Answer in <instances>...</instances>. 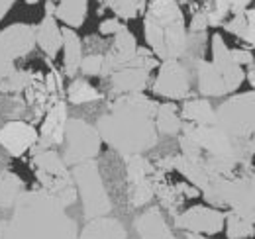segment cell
Here are the masks:
<instances>
[{"label":"cell","mask_w":255,"mask_h":239,"mask_svg":"<svg viewBox=\"0 0 255 239\" xmlns=\"http://www.w3.org/2000/svg\"><path fill=\"white\" fill-rule=\"evenodd\" d=\"M89 0H57L55 18L61 20L67 28H81L87 20Z\"/></svg>","instance_id":"26"},{"label":"cell","mask_w":255,"mask_h":239,"mask_svg":"<svg viewBox=\"0 0 255 239\" xmlns=\"http://www.w3.org/2000/svg\"><path fill=\"white\" fill-rule=\"evenodd\" d=\"M246 77H248V83H250L255 90V63L250 65V71H248V75H246Z\"/></svg>","instance_id":"41"},{"label":"cell","mask_w":255,"mask_h":239,"mask_svg":"<svg viewBox=\"0 0 255 239\" xmlns=\"http://www.w3.org/2000/svg\"><path fill=\"white\" fill-rule=\"evenodd\" d=\"M210 26H208V16L204 8H194L192 10V20L189 26V33H206Z\"/></svg>","instance_id":"36"},{"label":"cell","mask_w":255,"mask_h":239,"mask_svg":"<svg viewBox=\"0 0 255 239\" xmlns=\"http://www.w3.org/2000/svg\"><path fill=\"white\" fill-rule=\"evenodd\" d=\"M157 102L137 94H120L108 104V112L96 121V129L110 149L120 155H143L157 145L159 131L155 127Z\"/></svg>","instance_id":"1"},{"label":"cell","mask_w":255,"mask_h":239,"mask_svg":"<svg viewBox=\"0 0 255 239\" xmlns=\"http://www.w3.org/2000/svg\"><path fill=\"white\" fill-rule=\"evenodd\" d=\"M175 228L183 230L187 234H198V236H216L224 230L226 224V212L212 206H192L185 212L177 214Z\"/></svg>","instance_id":"12"},{"label":"cell","mask_w":255,"mask_h":239,"mask_svg":"<svg viewBox=\"0 0 255 239\" xmlns=\"http://www.w3.org/2000/svg\"><path fill=\"white\" fill-rule=\"evenodd\" d=\"M67 104L63 100H57L47 116L41 123L39 129V139H37V149L33 147V151L39 149H51L53 145H63V135H65V123H67Z\"/></svg>","instance_id":"16"},{"label":"cell","mask_w":255,"mask_h":239,"mask_svg":"<svg viewBox=\"0 0 255 239\" xmlns=\"http://www.w3.org/2000/svg\"><path fill=\"white\" fill-rule=\"evenodd\" d=\"M248 149H250V153L252 155H255V133L248 139Z\"/></svg>","instance_id":"42"},{"label":"cell","mask_w":255,"mask_h":239,"mask_svg":"<svg viewBox=\"0 0 255 239\" xmlns=\"http://www.w3.org/2000/svg\"><path fill=\"white\" fill-rule=\"evenodd\" d=\"M35 177L41 182V188L49 192L53 198H57L65 208L73 206L77 202V186L73 175L69 173V167L63 163V157L55 149H39L33 151L32 157Z\"/></svg>","instance_id":"6"},{"label":"cell","mask_w":255,"mask_h":239,"mask_svg":"<svg viewBox=\"0 0 255 239\" xmlns=\"http://www.w3.org/2000/svg\"><path fill=\"white\" fill-rule=\"evenodd\" d=\"M35 43L51 59L63 47V31L55 18V2H45V16L35 26Z\"/></svg>","instance_id":"15"},{"label":"cell","mask_w":255,"mask_h":239,"mask_svg":"<svg viewBox=\"0 0 255 239\" xmlns=\"http://www.w3.org/2000/svg\"><path fill=\"white\" fill-rule=\"evenodd\" d=\"M45 2H57V0H45Z\"/></svg>","instance_id":"48"},{"label":"cell","mask_w":255,"mask_h":239,"mask_svg":"<svg viewBox=\"0 0 255 239\" xmlns=\"http://www.w3.org/2000/svg\"><path fill=\"white\" fill-rule=\"evenodd\" d=\"M16 4V0H0V22L4 20V16L12 10V6Z\"/></svg>","instance_id":"40"},{"label":"cell","mask_w":255,"mask_h":239,"mask_svg":"<svg viewBox=\"0 0 255 239\" xmlns=\"http://www.w3.org/2000/svg\"><path fill=\"white\" fill-rule=\"evenodd\" d=\"M202 196L208 206L230 208V212L255 224V169L252 163L240 167L230 177H218L202 190Z\"/></svg>","instance_id":"5"},{"label":"cell","mask_w":255,"mask_h":239,"mask_svg":"<svg viewBox=\"0 0 255 239\" xmlns=\"http://www.w3.org/2000/svg\"><path fill=\"white\" fill-rule=\"evenodd\" d=\"M0 41L12 59H22L30 55L35 47V26L30 24H10L0 30Z\"/></svg>","instance_id":"17"},{"label":"cell","mask_w":255,"mask_h":239,"mask_svg":"<svg viewBox=\"0 0 255 239\" xmlns=\"http://www.w3.org/2000/svg\"><path fill=\"white\" fill-rule=\"evenodd\" d=\"M232 51V57L234 61L240 65V67H244V65H252L255 61L254 53L250 51V49H240V47H236V49H230Z\"/></svg>","instance_id":"39"},{"label":"cell","mask_w":255,"mask_h":239,"mask_svg":"<svg viewBox=\"0 0 255 239\" xmlns=\"http://www.w3.org/2000/svg\"><path fill=\"white\" fill-rule=\"evenodd\" d=\"M252 2L254 0H210L208 4L198 6V8L206 10L208 26L210 28H218V26L226 24V20H230V16H236V14L244 12V10H248Z\"/></svg>","instance_id":"22"},{"label":"cell","mask_w":255,"mask_h":239,"mask_svg":"<svg viewBox=\"0 0 255 239\" xmlns=\"http://www.w3.org/2000/svg\"><path fill=\"white\" fill-rule=\"evenodd\" d=\"M63 163L67 167H77L87 161H95L102 149V137L96 125L87 120L69 118L65 123L63 135Z\"/></svg>","instance_id":"10"},{"label":"cell","mask_w":255,"mask_h":239,"mask_svg":"<svg viewBox=\"0 0 255 239\" xmlns=\"http://www.w3.org/2000/svg\"><path fill=\"white\" fill-rule=\"evenodd\" d=\"M4 232H6V222H0V239L4 238Z\"/></svg>","instance_id":"45"},{"label":"cell","mask_w":255,"mask_h":239,"mask_svg":"<svg viewBox=\"0 0 255 239\" xmlns=\"http://www.w3.org/2000/svg\"><path fill=\"white\" fill-rule=\"evenodd\" d=\"M143 33L151 53L163 63L185 59L189 28L177 0H151L143 14Z\"/></svg>","instance_id":"3"},{"label":"cell","mask_w":255,"mask_h":239,"mask_svg":"<svg viewBox=\"0 0 255 239\" xmlns=\"http://www.w3.org/2000/svg\"><path fill=\"white\" fill-rule=\"evenodd\" d=\"M191 67L192 73H194V79H196L198 92L202 94V98H220V96L230 94L224 79L218 75V71L214 69L212 61L196 59Z\"/></svg>","instance_id":"19"},{"label":"cell","mask_w":255,"mask_h":239,"mask_svg":"<svg viewBox=\"0 0 255 239\" xmlns=\"http://www.w3.org/2000/svg\"><path fill=\"white\" fill-rule=\"evenodd\" d=\"M37 139H39V131L32 123L22 120L6 121L0 127V147L12 157H22L26 151L33 149L37 145Z\"/></svg>","instance_id":"13"},{"label":"cell","mask_w":255,"mask_h":239,"mask_svg":"<svg viewBox=\"0 0 255 239\" xmlns=\"http://www.w3.org/2000/svg\"><path fill=\"white\" fill-rule=\"evenodd\" d=\"M214 123L236 139L248 141L255 133V90L228 96L214 108Z\"/></svg>","instance_id":"7"},{"label":"cell","mask_w":255,"mask_h":239,"mask_svg":"<svg viewBox=\"0 0 255 239\" xmlns=\"http://www.w3.org/2000/svg\"><path fill=\"white\" fill-rule=\"evenodd\" d=\"M77 192L83 200V214L87 220H95L108 216L112 212V200L104 186V180L100 175V167L96 161H87L71 171Z\"/></svg>","instance_id":"8"},{"label":"cell","mask_w":255,"mask_h":239,"mask_svg":"<svg viewBox=\"0 0 255 239\" xmlns=\"http://www.w3.org/2000/svg\"><path fill=\"white\" fill-rule=\"evenodd\" d=\"M102 4H104V6H102V10H104V8H110V6L114 4V0H102Z\"/></svg>","instance_id":"46"},{"label":"cell","mask_w":255,"mask_h":239,"mask_svg":"<svg viewBox=\"0 0 255 239\" xmlns=\"http://www.w3.org/2000/svg\"><path fill=\"white\" fill-rule=\"evenodd\" d=\"M124 26H126V24L114 16V18H106V20H102L100 26H98V31H100V35H116Z\"/></svg>","instance_id":"37"},{"label":"cell","mask_w":255,"mask_h":239,"mask_svg":"<svg viewBox=\"0 0 255 239\" xmlns=\"http://www.w3.org/2000/svg\"><path fill=\"white\" fill-rule=\"evenodd\" d=\"M126 163V180L128 184H141V182H149L151 177L155 175V165L143 157V155H126L124 157Z\"/></svg>","instance_id":"28"},{"label":"cell","mask_w":255,"mask_h":239,"mask_svg":"<svg viewBox=\"0 0 255 239\" xmlns=\"http://www.w3.org/2000/svg\"><path fill=\"white\" fill-rule=\"evenodd\" d=\"M133 228L139 239H177L169 228L161 208H145L133 220Z\"/></svg>","instance_id":"20"},{"label":"cell","mask_w":255,"mask_h":239,"mask_svg":"<svg viewBox=\"0 0 255 239\" xmlns=\"http://www.w3.org/2000/svg\"><path fill=\"white\" fill-rule=\"evenodd\" d=\"M2 239H79V226L49 192L26 190L12 208Z\"/></svg>","instance_id":"2"},{"label":"cell","mask_w":255,"mask_h":239,"mask_svg":"<svg viewBox=\"0 0 255 239\" xmlns=\"http://www.w3.org/2000/svg\"><path fill=\"white\" fill-rule=\"evenodd\" d=\"M32 85V75L28 71H14L4 81H0V92H20Z\"/></svg>","instance_id":"34"},{"label":"cell","mask_w":255,"mask_h":239,"mask_svg":"<svg viewBox=\"0 0 255 239\" xmlns=\"http://www.w3.org/2000/svg\"><path fill=\"white\" fill-rule=\"evenodd\" d=\"M104 67V53H87L81 61V73L85 77H100Z\"/></svg>","instance_id":"35"},{"label":"cell","mask_w":255,"mask_h":239,"mask_svg":"<svg viewBox=\"0 0 255 239\" xmlns=\"http://www.w3.org/2000/svg\"><path fill=\"white\" fill-rule=\"evenodd\" d=\"M226 236L228 239H250L255 236V224L244 220L234 212H226Z\"/></svg>","instance_id":"31"},{"label":"cell","mask_w":255,"mask_h":239,"mask_svg":"<svg viewBox=\"0 0 255 239\" xmlns=\"http://www.w3.org/2000/svg\"><path fill=\"white\" fill-rule=\"evenodd\" d=\"M102 98V94L98 92V90L89 83V81H85V79H75L71 85H69V89H67V100L71 102V104H89V102H96V100H100Z\"/></svg>","instance_id":"30"},{"label":"cell","mask_w":255,"mask_h":239,"mask_svg":"<svg viewBox=\"0 0 255 239\" xmlns=\"http://www.w3.org/2000/svg\"><path fill=\"white\" fill-rule=\"evenodd\" d=\"M224 30L255 47V8H248V10L232 16L224 24Z\"/></svg>","instance_id":"27"},{"label":"cell","mask_w":255,"mask_h":239,"mask_svg":"<svg viewBox=\"0 0 255 239\" xmlns=\"http://www.w3.org/2000/svg\"><path fill=\"white\" fill-rule=\"evenodd\" d=\"M159 67V59L151 53V49L137 47V53L129 61L118 65L108 77V89L112 94H137L147 89L151 83V71Z\"/></svg>","instance_id":"9"},{"label":"cell","mask_w":255,"mask_h":239,"mask_svg":"<svg viewBox=\"0 0 255 239\" xmlns=\"http://www.w3.org/2000/svg\"><path fill=\"white\" fill-rule=\"evenodd\" d=\"M183 118H181V110L177 108V104L173 102H163L157 106L155 112V127L161 135H169V137H177L183 131Z\"/></svg>","instance_id":"25"},{"label":"cell","mask_w":255,"mask_h":239,"mask_svg":"<svg viewBox=\"0 0 255 239\" xmlns=\"http://www.w3.org/2000/svg\"><path fill=\"white\" fill-rule=\"evenodd\" d=\"M185 239H208V236H198V234H187Z\"/></svg>","instance_id":"43"},{"label":"cell","mask_w":255,"mask_h":239,"mask_svg":"<svg viewBox=\"0 0 255 239\" xmlns=\"http://www.w3.org/2000/svg\"><path fill=\"white\" fill-rule=\"evenodd\" d=\"M155 196L153 184L149 182H141V184H128V206L129 208H141L145 204H149Z\"/></svg>","instance_id":"33"},{"label":"cell","mask_w":255,"mask_h":239,"mask_svg":"<svg viewBox=\"0 0 255 239\" xmlns=\"http://www.w3.org/2000/svg\"><path fill=\"white\" fill-rule=\"evenodd\" d=\"M145 0H114V4L110 6V10L114 12V16L118 20H133L141 14H145Z\"/></svg>","instance_id":"32"},{"label":"cell","mask_w":255,"mask_h":239,"mask_svg":"<svg viewBox=\"0 0 255 239\" xmlns=\"http://www.w3.org/2000/svg\"><path fill=\"white\" fill-rule=\"evenodd\" d=\"M37 0H26V4H35Z\"/></svg>","instance_id":"47"},{"label":"cell","mask_w":255,"mask_h":239,"mask_svg":"<svg viewBox=\"0 0 255 239\" xmlns=\"http://www.w3.org/2000/svg\"><path fill=\"white\" fill-rule=\"evenodd\" d=\"M79 239H128V232L120 220L102 216L87 220L85 228L79 232Z\"/></svg>","instance_id":"21"},{"label":"cell","mask_w":255,"mask_h":239,"mask_svg":"<svg viewBox=\"0 0 255 239\" xmlns=\"http://www.w3.org/2000/svg\"><path fill=\"white\" fill-rule=\"evenodd\" d=\"M24 180L12 171L0 173V208H14L18 198L24 194Z\"/></svg>","instance_id":"29"},{"label":"cell","mask_w":255,"mask_h":239,"mask_svg":"<svg viewBox=\"0 0 255 239\" xmlns=\"http://www.w3.org/2000/svg\"><path fill=\"white\" fill-rule=\"evenodd\" d=\"M181 133H185L196 143V147L200 149V159L206 163V167L212 173L220 177H230L240 167L252 163L254 155L248 149V141L232 137L216 123L210 125L183 123Z\"/></svg>","instance_id":"4"},{"label":"cell","mask_w":255,"mask_h":239,"mask_svg":"<svg viewBox=\"0 0 255 239\" xmlns=\"http://www.w3.org/2000/svg\"><path fill=\"white\" fill-rule=\"evenodd\" d=\"M16 71V67H14V59L8 55V51L4 49V45H2V41H0V81H4L8 75H12Z\"/></svg>","instance_id":"38"},{"label":"cell","mask_w":255,"mask_h":239,"mask_svg":"<svg viewBox=\"0 0 255 239\" xmlns=\"http://www.w3.org/2000/svg\"><path fill=\"white\" fill-rule=\"evenodd\" d=\"M192 67L183 59L163 61L159 73L153 81V92L169 100H187L191 98Z\"/></svg>","instance_id":"11"},{"label":"cell","mask_w":255,"mask_h":239,"mask_svg":"<svg viewBox=\"0 0 255 239\" xmlns=\"http://www.w3.org/2000/svg\"><path fill=\"white\" fill-rule=\"evenodd\" d=\"M173 167L175 171H179L187 182H191L194 188H198L200 192L204 188H208L220 175L212 173L206 163L200 157H187V155H173Z\"/></svg>","instance_id":"18"},{"label":"cell","mask_w":255,"mask_h":239,"mask_svg":"<svg viewBox=\"0 0 255 239\" xmlns=\"http://www.w3.org/2000/svg\"><path fill=\"white\" fill-rule=\"evenodd\" d=\"M208 2H210V0H191V6L192 4H196L194 8H198V6H204V4H208Z\"/></svg>","instance_id":"44"},{"label":"cell","mask_w":255,"mask_h":239,"mask_svg":"<svg viewBox=\"0 0 255 239\" xmlns=\"http://www.w3.org/2000/svg\"><path fill=\"white\" fill-rule=\"evenodd\" d=\"M181 118L192 125H210L214 123V106L208 98H187L181 108Z\"/></svg>","instance_id":"24"},{"label":"cell","mask_w":255,"mask_h":239,"mask_svg":"<svg viewBox=\"0 0 255 239\" xmlns=\"http://www.w3.org/2000/svg\"><path fill=\"white\" fill-rule=\"evenodd\" d=\"M63 31V71L67 77L75 79L79 69H81V61H83V41L79 37V33L73 28H61Z\"/></svg>","instance_id":"23"},{"label":"cell","mask_w":255,"mask_h":239,"mask_svg":"<svg viewBox=\"0 0 255 239\" xmlns=\"http://www.w3.org/2000/svg\"><path fill=\"white\" fill-rule=\"evenodd\" d=\"M210 47H212V65H214V69L218 71V75L224 79V83H226V87L230 90V94L236 92V90L240 89V85L244 83V79H246L244 69L234 61L232 51L226 45V41H224V37L220 33H214L212 35Z\"/></svg>","instance_id":"14"}]
</instances>
